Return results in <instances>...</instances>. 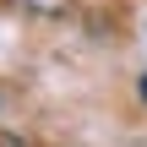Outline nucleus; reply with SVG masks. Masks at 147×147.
<instances>
[{
  "mask_svg": "<svg viewBox=\"0 0 147 147\" xmlns=\"http://www.w3.org/2000/svg\"><path fill=\"white\" fill-rule=\"evenodd\" d=\"M27 11H38V16H55V11H65V0H22Z\"/></svg>",
  "mask_w": 147,
  "mask_h": 147,
  "instance_id": "1",
  "label": "nucleus"
},
{
  "mask_svg": "<svg viewBox=\"0 0 147 147\" xmlns=\"http://www.w3.org/2000/svg\"><path fill=\"white\" fill-rule=\"evenodd\" d=\"M142 98H147V71H142Z\"/></svg>",
  "mask_w": 147,
  "mask_h": 147,
  "instance_id": "2",
  "label": "nucleus"
}]
</instances>
